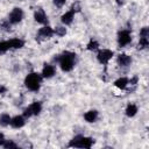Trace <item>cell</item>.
I'll return each instance as SVG.
<instances>
[{
    "instance_id": "6da1fadb",
    "label": "cell",
    "mask_w": 149,
    "mask_h": 149,
    "mask_svg": "<svg viewBox=\"0 0 149 149\" xmlns=\"http://www.w3.org/2000/svg\"><path fill=\"white\" fill-rule=\"evenodd\" d=\"M74 59H76V54L70 52V51H65L63 52L59 57H58V63L59 66L63 71L68 72L71 71L74 66Z\"/></svg>"
},
{
    "instance_id": "7a4b0ae2",
    "label": "cell",
    "mask_w": 149,
    "mask_h": 149,
    "mask_svg": "<svg viewBox=\"0 0 149 149\" xmlns=\"http://www.w3.org/2000/svg\"><path fill=\"white\" fill-rule=\"evenodd\" d=\"M42 78H43L42 74H38V73H36V72H31V73H29V74L26 77V79H24V85H26V87H27L28 90L36 92V91L40 90Z\"/></svg>"
},
{
    "instance_id": "3957f363",
    "label": "cell",
    "mask_w": 149,
    "mask_h": 149,
    "mask_svg": "<svg viewBox=\"0 0 149 149\" xmlns=\"http://www.w3.org/2000/svg\"><path fill=\"white\" fill-rule=\"evenodd\" d=\"M94 143V140L92 137H84L81 135L74 136L71 142L69 143V147H78V148H91Z\"/></svg>"
},
{
    "instance_id": "277c9868",
    "label": "cell",
    "mask_w": 149,
    "mask_h": 149,
    "mask_svg": "<svg viewBox=\"0 0 149 149\" xmlns=\"http://www.w3.org/2000/svg\"><path fill=\"white\" fill-rule=\"evenodd\" d=\"M23 19V10L19 7H15L13 8V10L9 13V16H8V21L13 24L15 23H19L21 20Z\"/></svg>"
},
{
    "instance_id": "5b68a950",
    "label": "cell",
    "mask_w": 149,
    "mask_h": 149,
    "mask_svg": "<svg viewBox=\"0 0 149 149\" xmlns=\"http://www.w3.org/2000/svg\"><path fill=\"white\" fill-rule=\"evenodd\" d=\"M54 35V29L49 26H44L42 28H40V30L37 31L36 38L38 41H43V40H48Z\"/></svg>"
},
{
    "instance_id": "8992f818",
    "label": "cell",
    "mask_w": 149,
    "mask_h": 149,
    "mask_svg": "<svg viewBox=\"0 0 149 149\" xmlns=\"http://www.w3.org/2000/svg\"><path fill=\"white\" fill-rule=\"evenodd\" d=\"M132 42V35L129 30H121L118 34V43L120 47H125Z\"/></svg>"
},
{
    "instance_id": "52a82bcc",
    "label": "cell",
    "mask_w": 149,
    "mask_h": 149,
    "mask_svg": "<svg viewBox=\"0 0 149 149\" xmlns=\"http://www.w3.org/2000/svg\"><path fill=\"white\" fill-rule=\"evenodd\" d=\"M113 51L112 50H108V49H102V50H99L98 55H97V58L99 61V63L101 64H107L109 62V59L113 57Z\"/></svg>"
},
{
    "instance_id": "ba28073f",
    "label": "cell",
    "mask_w": 149,
    "mask_h": 149,
    "mask_svg": "<svg viewBox=\"0 0 149 149\" xmlns=\"http://www.w3.org/2000/svg\"><path fill=\"white\" fill-rule=\"evenodd\" d=\"M34 19H35L36 22H38L41 24H47L48 23V16H47V14L44 13V10L42 8H38V9L35 10Z\"/></svg>"
},
{
    "instance_id": "9c48e42d",
    "label": "cell",
    "mask_w": 149,
    "mask_h": 149,
    "mask_svg": "<svg viewBox=\"0 0 149 149\" xmlns=\"http://www.w3.org/2000/svg\"><path fill=\"white\" fill-rule=\"evenodd\" d=\"M74 10L73 9H69L68 12H65L63 15H62V17H61V20H62V22L65 24V26H68V24H71L72 23V21H73V17H74Z\"/></svg>"
},
{
    "instance_id": "30bf717a",
    "label": "cell",
    "mask_w": 149,
    "mask_h": 149,
    "mask_svg": "<svg viewBox=\"0 0 149 149\" xmlns=\"http://www.w3.org/2000/svg\"><path fill=\"white\" fill-rule=\"evenodd\" d=\"M24 123H26L24 118L21 116V115H16V116H14V118L10 119V123H9V125H10L13 128H21V127L24 126Z\"/></svg>"
},
{
    "instance_id": "8fae6325",
    "label": "cell",
    "mask_w": 149,
    "mask_h": 149,
    "mask_svg": "<svg viewBox=\"0 0 149 149\" xmlns=\"http://www.w3.org/2000/svg\"><path fill=\"white\" fill-rule=\"evenodd\" d=\"M55 74V68L50 64H44L42 70V77L43 78H51Z\"/></svg>"
},
{
    "instance_id": "7c38bea8",
    "label": "cell",
    "mask_w": 149,
    "mask_h": 149,
    "mask_svg": "<svg viewBox=\"0 0 149 149\" xmlns=\"http://www.w3.org/2000/svg\"><path fill=\"white\" fill-rule=\"evenodd\" d=\"M132 63V58L130 56L126 55V54H120L118 56V64L120 66H128Z\"/></svg>"
},
{
    "instance_id": "4fadbf2b",
    "label": "cell",
    "mask_w": 149,
    "mask_h": 149,
    "mask_svg": "<svg viewBox=\"0 0 149 149\" xmlns=\"http://www.w3.org/2000/svg\"><path fill=\"white\" fill-rule=\"evenodd\" d=\"M97 118H98V112L95 109H91L84 114V119L87 122H94L97 120Z\"/></svg>"
},
{
    "instance_id": "5bb4252c",
    "label": "cell",
    "mask_w": 149,
    "mask_h": 149,
    "mask_svg": "<svg viewBox=\"0 0 149 149\" xmlns=\"http://www.w3.org/2000/svg\"><path fill=\"white\" fill-rule=\"evenodd\" d=\"M128 83H129V80H128L127 78L121 77V78H119V79H116V80L114 81V85H115L118 88H120V90H125V88L127 87Z\"/></svg>"
},
{
    "instance_id": "9a60e30c",
    "label": "cell",
    "mask_w": 149,
    "mask_h": 149,
    "mask_svg": "<svg viewBox=\"0 0 149 149\" xmlns=\"http://www.w3.org/2000/svg\"><path fill=\"white\" fill-rule=\"evenodd\" d=\"M29 108H30L33 115H38V114L41 113V111H42V105H41L40 101H34V102L29 106Z\"/></svg>"
},
{
    "instance_id": "2e32d148",
    "label": "cell",
    "mask_w": 149,
    "mask_h": 149,
    "mask_svg": "<svg viewBox=\"0 0 149 149\" xmlns=\"http://www.w3.org/2000/svg\"><path fill=\"white\" fill-rule=\"evenodd\" d=\"M8 43H9V47L13 48V49H20L24 44V42L20 38H12V40L8 41Z\"/></svg>"
},
{
    "instance_id": "e0dca14e",
    "label": "cell",
    "mask_w": 149,
    "mask_h": 149,
    "mask_svg": "<svg viewBox=\"0 0 149 149\" xmlns=\"http://www.w3.org/2000/svg\"><path fill=\"white\" fill-rule=\"evenodd\" d=\"M136 113H137V106L134 105V104H129V105L127 106V108H126V115L129 116V118H132V116H134Z\"/></svg>"
},
{
    "instance_id": "ac0fdd59",
    "label": "cell",
    "mask_w": 149,
    "mask_h": 149,
    "mask_svg": "<svg viewBox=\"0 0 149 149\" xmlns=\"http://www.w3.org/2000/svg\"><path fill=\"white\" fill-rule=\"evenodd\" d=\"M10 116H9V114H7V113H3V114H1L0 115V126H2V127H6V126H8L9 123H10Z\"/></svg>"
},
{
    "instance_id": "d6986e66",
    "label": "cell",
    "mask_w": 149,
    "mask_h": 149,
    "mask_svg": "<svg viewBox=\"0 0 149 149\" xmlns=\"http://www.w3.org/2000/svg\"><path fill=\"white\" fill-rule=\"evenodd\" d=\"M149 45V38L148 37H141L139 41V49H146Z\"/></svg>"
},
{
    "instance_id": "ffe728a7",
    "label": "cell",
    "mask_w": 149,
    "mask_h": 149,
    "mask_svg": "<svg viewBox=\"0 0 149 149\" xmlns=\"http://www.w3.org/2000/svg\"><path fill=\"white\" fill-rule=\"evenodd\" d=\"M8 49H10L8 41H3V42H0V55L5 54V52H6Z\"/></svg>"
},
{
    "instance_id": "44dd1931",
    "label": "cell",
    "mask_w": 149,
    "mask_h": 149,
    "mask_svg": "<svg viewBox=\"0 0 149 149\" xmlns=\"http://www.w3.org/2000/svg\"><path fill=\"white\" fill-rule=\"evenodd\" d=\"M54 33L58 36H64L66 34V28L65 27H56V29L54 30Z\"/></svg>"
},
{
    "instance_id": "7402d4cb",
    "label": "cell",
    "mask_w": 149,
    "mask_h": 149,
    "mask_svg": "<svg viewBox=\"0 0 149 149\" xmlns=\"http://www.w3.org/2000/svg\"><path fill=\"white\" fill-rule=\"evenodd\" d=\"M98 47H99V43L94 40H91L87 44V50H95V49H98Z\"/></svg>"
},
{
    "instance_id": "603a6c76",
    "label": "cell",
    "mask_w": 149,
    "mask_h": 149,
    "mask_svg": "<svg viewBox=\"0 0 149 149\" xmlns=\"http://www.w3.org/2000/svg\"><path fill=\"white\" fill-rule=\"evenodd\" d=\"M5 148H17V146L13 142V141H5L2 144Z\"/></svg>"
},
{
    "instance_id": "cb8c5ba5",
    "label": "cell",
    "mask_w": 149,
    "mask_h": 149,
    "mask_svg": "<svg viewBox=\"0 0 149 149\" xmlns=\"http://www.w3.org/2000/svg\"><path fill=\"white\" fill-rule=\"evenodd\" d=\"M1 27L5 29V30H10V22L9 21H3L1 23Z\"/></svg>"
},
{
    "instance_id": "d4e9b609",
    "label": "cell",
    "mask_w": 149,
    "mask_h": 149,
    "mask_svg": "<svg viewBox=\"0 0 149 149\" xmlns=\"http://www.w3.org/2000/svg\"><path fill=\"white\" fill-rule=\"evenodd\" d=\"M31 115H33V113H31L30 108H29V107H27V108L23 111V116H24V118H30Z\"/></svg>"
},
{
    "instance_id": "484cf974",
    "label": "cell",
    "mask_w": 149,
    "mask_h": 149,
    "mask_svg": "<svg viewBox=\"0 0 149 149\" xmlns=\"http://www.w3.org/2000/svg\"><path fill=\"white\" fill-rule=\"evenodd\" d=\"M71 9H73L74 12H78V10L80 9V7H79V3H78V2H74V3L71 6Z\"/></svg>"
},
{
    "instance_id": "4316f807",
    "label": "cell",
    "mask_w": 149,
    "mask_h": 149,
    "mask_svg": "<svg viewBox=\"0 0 149 149\" xmlns=\"http://www.w3.org/2000/svg\"><path fill=\"white\" fill-rule=\"evenodd\" d=\"M54 2H55L57 6H59V7H61V6H63V5H64L65 0H54Z\"/></svg>"
},
{
    "instance_id": "83f0119b",
    "label": "cell",
    "mask_w": 149,
    "mask_h": 149,
    "mask_svg": "<svg viewBox=\"0 0 149 149\" xmlns=\"http://www.w3.org/2000/svg\"><path fill=\"white\" fill-rule=\"evenodd\" d=\"M3 142H5V135L0 132V146H2V144H3Z\"/></svg>"
},
{
    "instance_id": "f1b7e54d",
    "label": "cell",
    "mask_w": 149,
    "mask_h": 149,
    "mask_svg": "<svg viewBox=\"0 0 149 149\" xmlns=\"http://www.w3.org/2000/svg\"><path fill=\"white\" fill-rule=\"evenodd\" d=\"M0 92H6V88L2 87V86H0Z\"/></svg>"
}]
</instances>
